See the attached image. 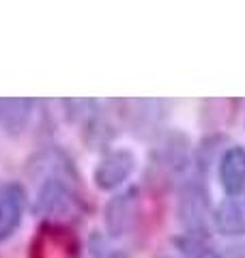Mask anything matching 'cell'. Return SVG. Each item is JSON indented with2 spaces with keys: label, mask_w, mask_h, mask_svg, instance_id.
Listing matches in <instances>:
<instances>
[{
  "label": "cell",
  "mask_w": 245,
  "mask_h": 258,
  "mask_svg": "<svg viewBox=\"0 0 245 258\" xmlns=\"http://www.w3.org/2000/svg\"><path fill=\"white\" fill-rule=\"evenodd\" d=\"M30 258H78V243L69 230L58 226H43L32 241Z\"/></svg>",
  "instance_id": "obj_4"
},
{
  "label": "cell",
  "mask_w": 245,
  "mask_h": 258,
  "mask_svg": "<svg viewBox=\"0 0 245 258\" xmlns=\"http://www.w3.org/2000/svg\"><path fill=\"white\" fill-rule=\"evenodd\" d=\"M138 211H140L138 189H127L114 196L105 205V228H108L110 237H122L132 232L138 220Z\"/></svg>",
  "instance_id": "obj_3"
},
{
  "label": "cell",
  "mask_w": 245,
  "mask_h": 258,
  "mask_svg": "<svg viewBox=\"0 0 245 258\" xmlns=\"http://www.w3.org/2000/svg\"><path fill=\"white\" fill-rule=\"evenodd\" d=\"M213 224L226 237L245 235V191L236 194V196H228L219 203L213 213Z\"/></svg>",
  "instance_id": "obj_7"
},
{
  "label": "cell",
  "mask_w": 245,
  "mask_h": 258,
  "mask_svg": "<svg viewBox=\"0 0 245 258\" xmlns=\"http://www.w3.org/2000/svg\"><path fill=\"white\" fill-rule=\"evenodd\" d=\"M76 211H78V196L71 191L67 181L63 176L45 179L37 194L35 213L50 217H67Z\"/></svg>",
  "instance_id": "obj_1"
},
{
  "label": "cell",
  "mask_w": 245,
  "mask_h": 258,
  "mask_svg": "<svg viewBox=\"0 0 245 258\" xmlns=\"http://www.w3.org/2000/svg\"><path fill=\"white\" fill-rule=\"evenodd\" d=\"M32 110V99H0V125L18 132L26 125Z\"/></svg>",
  "instance_id": "obj_9"
},
{
  "label": "cell",
  "mask_w": 245,
  "mask_h": 258,
  "mask_svg": "<svg viewBox=\"0 0 245 258\" xmlns=\"http://www.w3.org/2000/svg\"><path fill=\"white\" fill-rule=\"evenodd\" d=\"M178 247H181V252L187 254L190 258H219L213 249L202 245L200 241H196L194 237H187V239H181L178 241Z\"/></svg>",
  "instance_id": "obj_10"
},
{
  "label": "cell",
  "mask_w": 245,
  "mask_h": 258,
  "mask_svg": "<svg viewBox=\"0 0 245 258\" xmlns=\"http://www.w3.org/2000/svg\"><path fill=\"white\" fill-rule=\"evenodd\" d=\"M219 183L228 196L245 191V149L230 147L219 159Z\"/></svg>",
  "instance_id": "obj_8"
},
{
  "label": "cell",
  "mask_w": 245,
  "mask_h": 258,
  "mask_svg": "<svg viewBox=\"0 0 245 258\" xmlns=\"http://www.w3.org/2000/svg\"><path fill=\"white\" fill-rule=\"evenodd\" d=\"M134 170H136V155L127 149H116L110 151L105 157H101V161L97 164L93 172V181L99 189L112 191L125 183Z\"/></svg>",
  "instance_id": "obj_2"
},
{
  "label": "cell",
  "mask_w": 245,
  "mask_h": 258,
  "mask_svg": "<svg viewBox=\"0 0 245 258\" xmlns=\"http://www.w3.org/2000/svg\"><path fill=\"white\" fill-rule=\"evenodd\" d=\"M207 217H209V200L200 185L187 183L181 198H178V220L187 230L196 235L200 230H207Z\"/></svg>",
  "instance_id": "obj_5"
},
{
  "label": "cell",
  "mask_w": 245,
  "mask_h": 258,
  "mask_svg": "<svg viewBox=\"0 0 245 258\" xmlns=\"http://www.w3.org/2000/svg\"><path fill=\"white\" fill-rule=\"evenodd\" d=\"M26 194L18 183L0 185V241L9 239L22 222Z\"/></svg>",
  "instance_id": "obj_6"
}]
</instances>
